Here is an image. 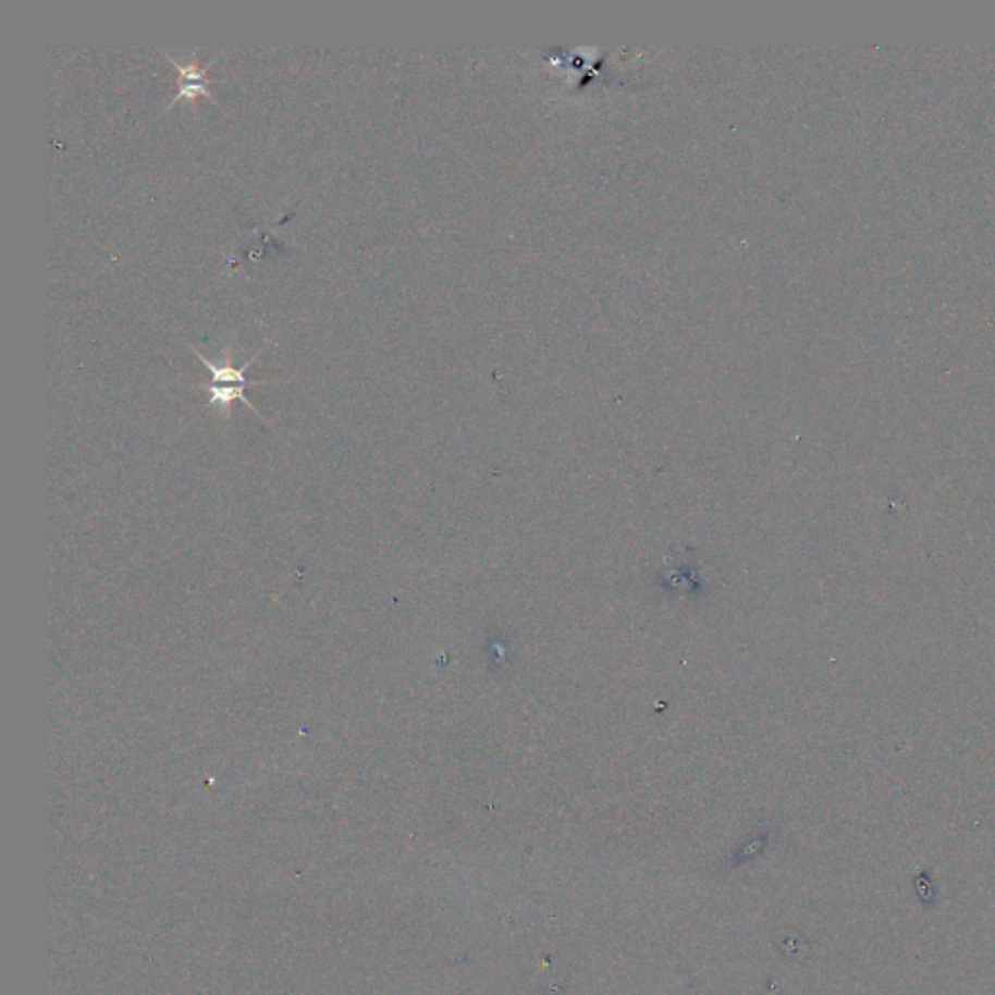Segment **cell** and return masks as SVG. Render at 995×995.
Wrapping results in <instances>:
<instances>
[{"label":"cell","mask_w":995,"mask_h":995,"mask_svg":"<svg viewBox=\"0 0 995 995\" xmlns=\"http://www.w3.org/2000/svg\"><path fill=\"white\" fill-rule=\"evenodd\" d=\"M187 346H189L191 351L195 353V356L199 358L200 363L205 364V366L209 368L210 373H212V381L207 385L210 393V407L222 408L224 413H228V410H230V405H232L234 401H242V403L251 408L254 413L261 415L254 403L245 397V390H247L249 385H257V383H271L269 380H249V376H247L249 366L259 358L262 348H259L249 360H245L239 368H236V366H232V364L210 363L209 358H207L205 354L199 353L193 344L187 343Z\"/></svg>","instance_id":"1"},{"label":"cell","mask_w":995,"mask_h":995,"mask_svg":"<svg viewBox=\"0 0 995 995\" xmlns=\"http://www.w3.org/2000/svg\"><path fill=\"white\" fill-rule=\"evenodd\" d=\"M163 57H165L168 63L180 71V91L173 96L172 101L168 103V108L165 109L172 108L173 103H177L180 100L193 101L195 98H199V96H207V98H210L214 103H218L217 98L212 96V91H210L209 88L212 82L220 81V78H212V76H209V69L212 64L217 63L218 53L214 54L212 61H209L207 64L197 63V51L191 53V61L187 64L175 61L170 54H163Z\"/></svg>","instance_id":"2"}]
</instances>
